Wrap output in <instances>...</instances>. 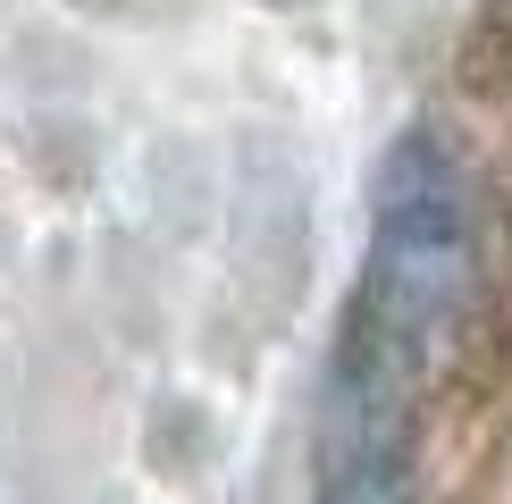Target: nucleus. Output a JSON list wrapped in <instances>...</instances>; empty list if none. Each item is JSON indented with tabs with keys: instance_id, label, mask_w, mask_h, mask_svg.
I'll return each instance as SVG.
<instances>
[{
	"instance_id": "obj_1",
	"label": "nucleus",
	"mask_w": 512,
	"mask_h": 504,
	"mask_svg": "<svg viewBox=\"0 0 512 504\" xmlns=\"http://www.w3.org/2000/svg\"><path fill=\"white\" fill-rule=\"evenodd\" d=\"M462 294H471V177L445 152V135L412 126L378 168L370 261H361L353 345H345V395L403 404L412 370L445 345Z\"/></svg>"
},
{
	"instance_id": "obj_2",
	"label": "nucleus",
	"mask_w": 512,
	"mask_h": 504,
	"mask_svg": "<svg viewBox=\"0 0 512 504\" xmlns=\"http://www.w3.org/2000/svg\"><path fill=\"white\" fill-rule=\"evenodd\" d=\"M319 504H420L395 404L336 395V437H328V479H319Z\"/></svg>"
}]
</instances>
